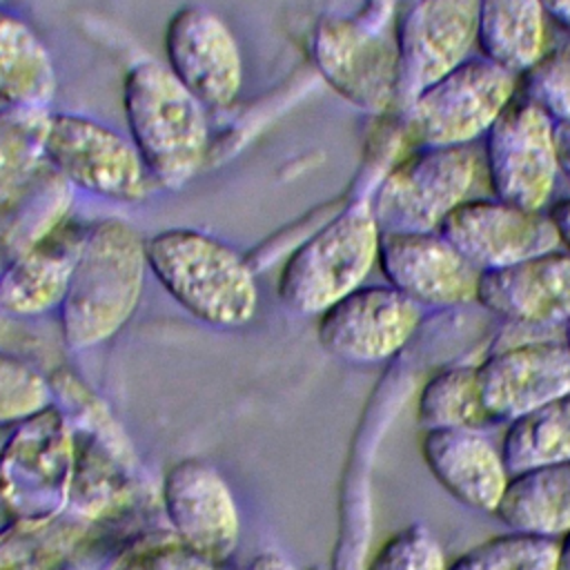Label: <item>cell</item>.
Returning a JSON list of instances; mask_svg holds the SVG:
<instances>
[{"label": "cell", "instance_id": "cell-1", "mask_svg": "<svg viewBox=\"0 0 570 570\" xmlns=\"http://www.w3.org/2000/svg\"><path fill=\"white\" fill-rule=\"evenodd\" d=\"M149 274L145 236L125 218L87 223L80 256L58 307V327L69 350H89L114 338L136 314Z\"/></svg>", "mask_w": 570, "mask_h": 570}, {"label": "cell", "instance_id": "cell-2", "mask_svg": "<svg viewBox=\"0 0 570 570\" xmlns=\"http://www.w3.org/2000/svg\"><path fill=\"white\" fill-rule=\"evenodd\" d=\"M145 252L156 283L198 323L238 330L254 321L256 267L232 243L196 227H167L145 238Z\"/></svg>", "mask_w": 570, "mask_h": 570}, {"label": "cell", "instance_id": "cell-3", "mask_svg": "<svg viewBox=\"0 0 570 570\" xmlns=\"http://www.w3.org/2000/svg\"><path fill=\"white\" fill-rule=\"evenodd\" d=\"M122 114L158 189L178 191L203 171L212 147L207 109L167 65L138 60L125 71Z\"/></svg>", "mask_w": 570, "mask_h": 570}, {"label": "cell", "instance_id": "cell-4", "mask_svg": "<svg viewBox=\"0 0 570 570\" xmlns=\"http://www.w3.org/2000/svg\"><path fill=\"white\" fill-rule=\"evenodd\" d=\"M379 240L370 196L352 198L289 249L276 278L281 305L296 316H318L363 285L376 265Z\"/></svg>", "mask_w": 570, "mask_h": 570}, {"label": "cell", "instance_id": "cell-5", "mask_svg": "<svg viewBox=\"0 0 570 570\" xmlns=\"http://www.w3.org/2000/svg\"><path fill=\"white\" fill-rule=\"evenodd\" d=\"M76 432L51 403L11 425L0 443V508L24 525H42L71 503Z\"/></svg>", "mask_w": 570, "mask_h": 570}, {"label": "cell", "instance_id": "cell-6", "mask_svg": "<svg viewBox=\"0 0 570 570\" xmlns=\"http://www.w3.org/2000/svg\"><path fill=\"white\" fill-rule=\"evenodd\" d=\"M472 145L419 147L396 160L370 196L381 232H436L474 185Z\"/></svg>", "mask_w": 570, "mask_h": 570}, {"label": "cell", "instance_id": "cell-7", "mask_svg": "<svg viewBox=\"0 0 570 570\" xmlns=\"http://www.w3.org/2000/svg\"><path fill=\"white\" fill-rule=\"evenodd\" d=\"M47 163L76 189L89 196L136 205L156 189L129 134L71 111H51Z\"/></svg>", "mask_w": 570, "mask_h": 570}, {"label": "cell", "instance_id": "cell-8", "mask_svg": "<svg viewBox=\"0 0 570 570\" xmlns=\"http://www.w3.org/2000/svg\"><path fill=\"white\" fill-rule=\"evenodd\" d=\"M309 56L323 80L365 114L385 116L401 100L396 38L358 16H321L309 36Z\"/></svg>", "mask_w": 570, "mask_h": 570}, {"label": "cell", "instance_id": "cell-9", "mask_svg": "<svg viewBox=\"0 0 570 570\" xmlns=\"http://www.w3.org/2000/svg\"><path fill=\"white\" fill-rule=\"evenodd\" d=\"M514 94L517 73L488 58H468L405 105L403 131L419 147L472 145L488 134Z\"/></svg>", "mask_w": 570, "mask_h": 570}, {"label": "cell", "instance_id": "cell-10", "mask_svg": "<svg viewBox=\"0 0 570 570\" xmlns=\"http://www.w3.org/2000/svg\"><path fill=\"white\" fill-rule=\"evenodd\" d=\"M485 169L499 200L541 209L559 174L554 120L525 96L514 98L485 134Z\"/></svg>", "mask_w": 570, "mask_h": 570}, {"label": "cell", "instance_id": "cell-11", "mask_svg": "<svg viewBox=\"0 0 570 570\" xmlns=\"http://www.w3.org/2000/svg\"><path fill=\"white\" fill-rule=\"evenodd\" d=\"M169 71L207 111L236 105L245 82L243 51L225 18L203 4H185L165 27Z\"/></svg>", "mask_w": 570, "mask_h": 570}, {"label": "cell", "instance_id": "cell-12", "mask_svg": "<svg viewBox=\"0 0 570 570\" xmlns=\"http://www.w3.org/2000/svg\"><path fill=\"white\" fill-rule=\"evenodd\" d=\"M423 307L392 285H361L316 316L321 347L347 363H381L401 352Z\"/></svg>", "mask_w": 570, "mask_h": 570}, {"label": "cell", "instance_id": "cell-13", "mask_svg": "<svg viewBox=\"0 0 570 570\" xmlns=\"http://www.w3.org/2000/svg\"><path fill=\"white\" fill-rule=\"evenodd\" d=\"M160 501L176 541L220 566L238 548L240 512L227 479L205 459L176 461L163 476Z\"/></svg>", "mask_w": 570, "mask_h": 570}, {"label": "cell", "instance_id": "cell-14", "mask_svg": "<svg viewBox=\"0 0 570 570\" xmlns=\"http://www.w3.org/2000/svg\"><path fill=\"white\" fill-rule=\"evenodd\" d=\"M439 232L481 272L559 249L561 236L550 214L499 198L463 200Z\"/></svg>", "mask_w": 570, "mask_h": 570}, {"label": "cell", "instance_id": "cell-15", "mask_svg": "<svg viewBox=\"0 0 570 570\" xmlns=\"http://www.w3.org/2000/svg\"><path fill=\"white\" fill-rule=\"evenodd\" d=\"M479 33V0H414L396 27L401 100L468 60Z\"/></svg>", "mask_w": 570, "mask_h": 570}, {"label": "cell", "instance_id": "cell-16", "mask_svg": "<svg viewBox=\"0 0 570 570\" xmlns=\"http://www.w3.org/2000/svg\"><path fill=\"white\" fill-rule=\"evenodd\" d=\"M376 265L387 285L421 307H459L476 303V269L439 229L381 232Z\"/></svg>", "mask_w": 570, "mask_h": 570}, {"label": "cell", "instance_id": "cell-17", "mask_svg": "<svg viewBox=\"0 0 570 570\" xmlns=\"http://www.w3.org/2000/svg\"><path fill=\"white\" fill-rule=\"evenodd\" d=\"M476 381L490 419L510 423L570 392V352L552 338L514 343L488 354Z\"/></svg>", "mask_w": 570, "mask_h": 570}, {"label": "cell", "instance_id": "cell-18", "mask_svg": "<svg viewBox=\"0 0 570 570\" xmlns=\"http://www.w3.org/2000/svg\"><path fill=\"white\" fill-rule=\"evenodd\" d=\"M476 303L517 325H563L570 318V252L552 249L481 272Z\"/></svg>", "mask_w": 570, "mask_h": 570}, {"label": "cell", "instance_id": "cell-19", "mask_svg": "<svg viewBox=\"0 0 570 570\" xmlns=\"http://www.w3.org/2000/svg\"><path fill=\"white\" fill-rule=\"evenodd\" d=\"M85 232L87 223L71 216L45 240L4 263L0 272V312L16 318L58 312L80 256Z\"/></svg>", "mask_w": 570, "mask_h": 570}, {"label": "cell", "instance_id": "cell-20", "mask_svg": "<svg viewBox=\"0 0 570 570\" xmlns=\"http://www.w3.org/2000/svg\"><path fill=\"white\" fill-rule=\"evenodd\" d=\"M421 454L432 476L452 499L479 512H494L510 472L501 448L497 450L481 430H425Z\"/></svg>", "mask_w": 570, "mask_h": 570}, {"label": "cell", "instance_id": "cell-21", "mask_svg": "<svg viewBox=\"0 0 570 570\" xmlns=\"http://www.w3.org/2000/svg\"><path fill=\"white\" fill-rule=\"evenodd\" d=\"M76 189L47 163L0 198V261L9 263L71 218Z\"/></svg>", "mask_w": 570, "mask_h": 570}, {"label": "cell", "instance_id": "cell-22", "mask_svg": "<svg viewBox=\"0 0 570 570\" xmlns=\"http://www.w3.org/2000/svg\"><path fill=\"white\" fill-rule=\"evenodd\" d=\"M492 514L514 532L563 537L570 530V461L510 472Z\"/></svg>", "mask_w": 570, "mask_h": 570}, {"label": "cell", "instance_id": "cell-23", "mask_svg": "<svg viewBox=\"0 0 570 570\" xmlns=\"http://www.w3.org/2000/svg\"><path fill=\"white\" fill-rule=\"evenodd\" d=\"M58 73L49 47L20 13L0 7V105L49 107Z\"/></svg>", "mask_w": 570, "mask_h": 570}, {"label": "cell", "instance_id": "cell-24", "mask_svg": "<svg viewBox=\"0 0 570 570\" xmlns=\"http://www.w3.org/2000/svg\"><path fill=\"white\" fill-rule=\"evenodd\" d=\"M476 42L483 58L525 73L543 58L546 11L539 0H479Z\"/></svg>", "mask_w": 570, "mask_h": 570}, {"label": "cell", "instance_id": "cell-25", "mask_svg": "<svg viewBox=\"0 0 570 570\" xmlns=\"http://www.w3.org/2000/svg\"><path fill=\"white\" fill-rule=\"evenodd\" d=\"M501 456L508 472L570 461V392L510 421Z\"/></svg>", "mask_w": 570, "mask_h": 570}, {"label": "cell", "instance_id": "cell-26", "mask_svg": "<svg viewBox=\"0 0 570 570\" xmlns=\"http://www.w3.org/2000/svg\"><path fill=\"white\" fill-rule=\"evenodd\" d=\"M416 421L423 430H481L494 423L481 401L476 365H452L434 372L419 392Z\"/></svg>", "mask_w": 570, "mask_h": 570}, {"label": "cell", "instance_id": "cell-27", "mask_svg": "<svg viewBox=\"0 0 570 570\" xmlns=\"http://www.w3.org/2000/svg\"><path fill=\"white\" fill-rule=\"evenodd\" d=\"M49 107L0 105V198L47 165Z\"/></svg>", "mask_w": 570, "mask_h": 570}, {"label": "cell", "instance_id": "cell-28", "mask_svg": "<svg viewBox=\"0 0 570 570\" xmlns=\"http://www.w3.org/2000/svg\"><path fill=\"white\" fill-rule=\"evenodd\" d=\"M557 552L552 537L510 530L472 546L445 570H557Z\"/></svg>", "mask_w": 570, "mask_h": 570}, {"label": "cell", "instance_id": "cell-29", "mask_svg": "<svg viewBox=\"0 0 570 570\" xmlns=\"http://www.w3.org/2000/svg\"><path fill=\"white\" fill-rule=\"evenodd\" d=\"M51 403V379L27 358L0 350V428H11Z\"/></svg>", "mask_w": 570, "mask_h": 570}, {"label": "cell", "instance_id": "cell-30", "mask_svg": "<svg viewBox=\"0 0 570 570\" xmlns=\"http://www.w3.org/2000/svg\"><path fill=\"white\" fill-rule=\"evenodd\" d=\"M445 557L434 534L412 523L394 532L374 552L365 570H445Z\"/></svg>", "mask_w": 570, "mask_h": 570}, {"label": "cell", "instance_id": "cell-31", "mask_svg": "<svg viewBox=\"0 0 570 570\" xmlns=\"http://www.w3.org/2000/svg\"><path fill=\"white\" fill-rule=\"evenodd\" d=\"M525 98L541 107L554 122H570V49L543 53L525 71Z\"/></svg>", "mask_w": 570, "mask_h": 570}, {"label": "cell", "instance_id": "cell-32", "mask_svg": "<svg viewBox=\"0 0 570 570\" xmlns=\"http://www.w3.org/2000/svg\"><path fill=\"white\" fill-rule=\"evenodd\" d=\"M116 570H218V566L174 539L129 554Z\"/></svg>", "mask_w": 570, "mask_h": 570}, {"label": "cell", "instance_id": "cell-33", "mask_svg": "<svg viewBox=\"0 0 570 570\" xmlns=\"http://www.w3.org/2000/svg\"><path fill=\"white\" fill-rule=\"evenodd\" d=\"M361 2H363V11L358 13V18H363L367 24L376 29H385L394 9V0H361Z\"/></svg>", "mask_w": 570, "mask_h": 570}, {"label": "cell", "instance_id": "cell-34", "mask_svg": "<svg viewBox=\"0 0 570 570\" xmlns=\"http://www.w3.org/2000/svg\"><path fill=\"white\" fill-rule=\"evenodd\" d=\"M554 149L559 171L570 180V122H554Z\"/></svg>", "mask_w": 570, "mask_h": 570}, {"label": "cell", "instance_id": "cell-35", "mask_svg": "<svg viewBox=\"0 0 570 570\" xmlns=\"http://www.w3.org/2000/svg\"><path fill=\"white\" fill-rule=\"evenodd\" d=\"M245 570H296L294 563L283 554V552H276V550H265L261 554H256Z\"/></svg>", "mask_w": 570, "mask_h": 570}, {"label": "cell", "instance_id": "cell-36", "mask_svg": "<svg viewBox=\"0 0 570 570\" xmlns=\"http://www.w3.org/2000/svg\"><path fill=\"white\" fill-rule=\"evenodd\" d=\"M557 229H559V236H561V245L568 247L570 252V198H563L559 200L552 212H550Z\"/></svg>", "mask_w": 570, "mask_h": 570}, {"label": "cell", "instance_id": "cell-37", "mask_svg": "<svg viewBox=\"0 0 570 570\" xmlns=\"http://www.w3.org/2000/svg\"><path fill=\"white\" fill-rule=\"evenodd\" d=\"M546 16H552L559 24L570 29V0H539Z\"/></svg>", "mask_w": 570, "mask_h": 570}, {"label": "cell", "instance_id": "cell-38", "mask_svg": "<svg viewBox=\"0 0 570 570\" xmlns=\"http://www.w3.org/2000/svg\"><path fill=\"white\" fill-rule=\"evenodd\" d=\"M557 570H570V530L559 541L557 552Z\"/></svg>", "mask_w": 570, "mask_h": 570}, {"label": "cell", "instance_id": "cell-39", "mask_svg": "<svg viewBox=\"0 0 570 570\" xmlns=\"http://www.w3.org/2000/svg\"><path fill=\"white\" fill-rule=\"evenodd\" d=\"M563 343H566V347H568V352H570V318L563 323V338H561Z\"/></svg>", "mask_w": 570, "mask_h": 570}, {"label": "cell", "instance_id": "cell-40", "mask_svg": "<svg viewBox=\"0 0 570 570\" xmlns=\"http://www.w3.org/2000/svg\"><path fill=\"white\" fill-rule=\"evenodd\" d=\"M307 570H332V568H327V566H312V568H307Z\"/></svg>", "mask_w": 570, "mask_h": 570}, {"label": "cell", "instance_id": "cell-41", "mask_svg": "<svg viewBox=\"0 0 570 570\" xmlns=\"http://www.w3.org/2000/svg\"><path fill=\"white\" fill-rule=\"evenodd\" d=\"M4 2H7V0H0V7H4Z\"/></svg>", "mask_w": 570, "mask_h": 570}, {"label": "cell", "instance_id": "cell-42", "mask_svg": "<svg viewBox=\"0 0 570 570\" xmlns=\"http://www.w3.org/2000/svg\"><path fill=\"white\" fill-rule=\"evenodd\" d=\"M2 267H4V263H2V261H0V272H2Z\"/></svg>", "mask_w": 570, "mask_h": 570}]
</instances>
